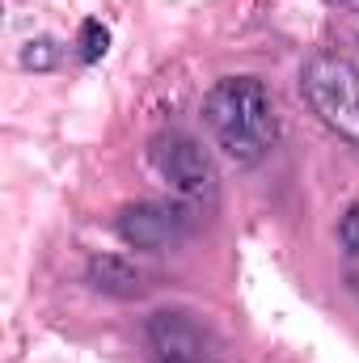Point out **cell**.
I'll list each match as a JSON object with an SVG mask.
<instances>
[{"label": "cell", "mask_w": 359, "mask_h": 363, "mask_svg": "<svg viewBox=\"0 0 359 363\" xmlns=\"http://www.w3.org/2000/svg\"><path fill=\"white\" fill-rule=\"evenodd\" d=\"M203 123L216 135V144L241 161L254 165L275 144V101L270 89L254 77H224L203 97Z\"/></svg>", "instance_id": "6da1fadb"}, {"label": "cell", "mask_w": 359, "mask_h": 363, "mask_svg": "<svg viewBox=\"0 0 359 363\" xmlns=\"http://www.w3.org/2000/svg\"><path fill=\"white\" fill-rule=\"evenodd\" d=\"M300 89L326 127H334L343 140L359 144V68L351 60L313 55L300 72Z\"/></svg>", "instance_id": "7a4b0ae2"}, {"label": "cell", "mask_w": 359, "mask_h": 363, "mask_svg": "<svg viewBox=\"0 0 359 363\" xmlns=\"http://www.w3.org/2000/svg\"><path fill=\"white\" fill-rule=\"evenodd\" d=\"M153 165L157 174L170 182V190L194 203V207H211L220 194V178L216 165L207 157V148L190 135V131H161L153 140Z\"/></svg>", "instance_id": "3957f363"}, {"label": "cell", "mask_w": 359, "mask_h": 363, "mask_svg": "<svg viewBox=\"0 0 359 363\" xmlns=\"http://www.w3.org/2000/svg\"><path fill=\"white\" fill-rule=\"evenodd\" d=\"M148 351L157 363H220V342L211 330L178 308L148 317Z\"/></svg>", "instance_id": "277c9868"}, {"label": "cell", "mask_w": 359, "mask_h": 363, "mask_svg": "<svg viewBox=\"0 0 359 363\" xmlns=\"http://www.w3.org/2000/svg\"><path fill=\"white\" fill-rule=\"evenodd\" d=\"M118 237L131 245V250H148V254H161L170 245H178L186 237V211L178 203H161V199H144V203H131L118 211L114 220Z\"/></svg>", "instance_id": "5b68a950"}, {"label": "cell", "mask_w": 359, "mask_h": 363, "mask_svg": "<svg viewBox=\"0 0 359 363\" xmlns=\"http://www.w3.org/2000/svg\"><path fill=\"white\" fill-rule=\"evenodd\" d=\"M89 283L101 296H114V300H131L144 291V274L136 271L123 254H93L89 258Z\"/></svg>", "instance_id": "8992f818"}, {"label": "cell", "mask_w": 359, "mask_h": 363, "mask_svg": "<svg viewBox=\"0 0 359 363\" xmlns=\"http://www.w3.org/2000/svg\"><path fill=\"white\" fill-rule=\"evenodd\" d=\"M55 64H60V43H55V38L38 34V38H30V43L21 47V68H30V72H51Z\"/></svg>", "instance_id": "52a82bcc"}, {"label": "cell", "mask_w": 359, "mask_h": 363, "mask_svg": "<svg viewBox=\"0 0 359 363\" xmlns=\"http://www.w3.org/2000/svg\"><path fill=\"white\" fill-rule=\"evenodd\" d=\"M77 47H81V60H85V64L101 60V55H106V47H110V30H106L101 21H81Z\"/></svg>", "instance_id": "ba28073f"}, {"label": "cell", "mask_w": 359, "mask_h": 363, "mask_svg": "<svg viewBox=\"0 0 359 363\" xmlns=\"http://www.w3.org/2000/svg\"><path fill=\"white\" fill-rule=\"evenodd\" d=\"M338 241H343V250L359 258V203L347 207V216H343V224H338Z\"/></svg>", "instance_id": "9c48e42d"}]
</instances>
